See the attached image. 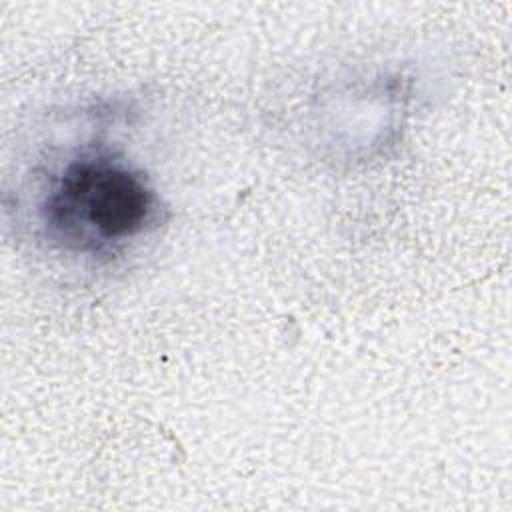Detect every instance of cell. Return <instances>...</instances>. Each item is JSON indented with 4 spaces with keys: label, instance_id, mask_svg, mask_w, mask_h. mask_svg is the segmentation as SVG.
I'll use <instances>...</instances> for the list:
<instances>
[{
    "label": "cell",
    "instance_id": "1",
    "mask_svg": "<svg viewBox=\"0 0 512 512\" xmlns=\"http://www.w3.org/2000/svg\"><path fill=\"white\" fill-rule=\"evenodd\" d=\"M160 200L146 178L106 154L70 160L54 178L42 218L48 234L76 252L110 254L158 224Z\"/></svg>",
    "mask_w": 512,
    "mask_h": 512
}]
</instances>
